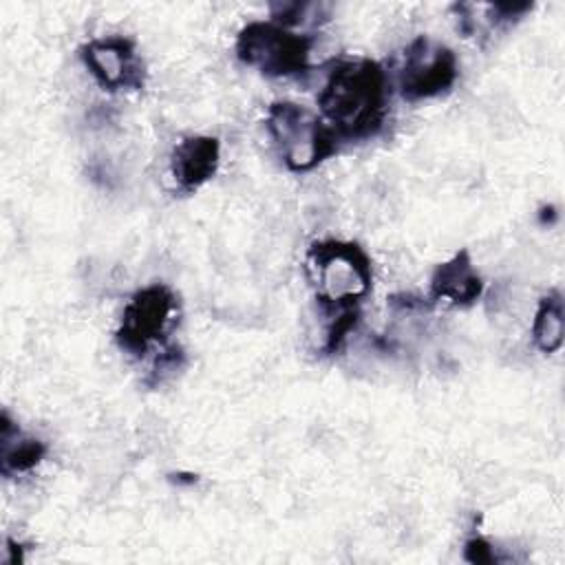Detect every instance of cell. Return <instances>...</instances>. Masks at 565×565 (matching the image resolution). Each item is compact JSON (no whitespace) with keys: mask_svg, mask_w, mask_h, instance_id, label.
<instances>
[{"mask_svg":"<svg viewBox=\"0 0 565 565\" xmlns=\"http://www.w3.org/2000/svg\"><path fill=\"white\" fill-rule=\"evenodd\" d=\"M463 558L468 563H475V565H481V563H499L501 558L497 556L494 547L490 541H486L483 536L475 534L470 536L466 543H463Z\"/></svg>","mask_w":565,"mask_h":565,"instance_id":"4fadbf2b","label":"cell"},{"mask_svg":"<svg viewBox=\"0 0 565 565\" xmlns=\"http://www.w3.org/2000/svg\"><path fill=\"white\" fill-rule=\"evenodd\" d=\"M565 335V311L563 296L558 289L547 291L536 307L532 320V342L541 353H556L563 347Z\"/></svg>","mask_w":565,"mask_h":565,"instance_id":"8fae6325","label":"cell"},{"mask_svg":"<svg viewBox=\"0 0 565 565\" xmlns=\"http://www.w3.org/2000/svg\"><path fill=\"white\" fill-rule=\"evenodd\" d=\"M46 455V444L24 435L22 428L4 411L0 417V472L4 477L33 470Z\"/></svg>","mask_w":565,"mask_h":565,"instance_id":"30bf717a","label":"cell"},{"mask_svg":"<svg viewBox=\"0 0 565 565\" xmlns=\"http://www.w3.org/2000/svg\"><path fill=\"white\" fill-rule=\"evenodd\" d=\"M7 552H11V556H7V563H22L24 556H22V545L18 541H13L11 536H7Z\"/></svg>","mask_w":565,"mask_h":565,"instance_id":"5bb4252c","label":"cell"},{"mask_svg":"<svg viewBox=\"0 0 565 565\" xmlns=\"http://www.w3.org/2000/svg\"><path fill=\"white\" fill-rule=\"evenodd\" d=\"M391 77L371 57L340 60L318 95L320 117L344 141L375 137L388 117Z\"/></svg>","mask_w":565,"mask_h":565,"instance_id":"6da1fadb","label":"cell"},{"mask_svg":"<svg viewBox=\"0 0 565 565\" xmlns=\"http://www.w3.org/2000/svg\"><path fill=\"white\" fill-rule=\"evenodd\" d=\"M179 300L174 291L163 282H152L130 296L124 305L115 340L121 351L132 358H143L150 349L166 347L168 331L174 322Z\"/></svg>","mask_w":565,"mask_h":565,"instance_id":"5b68a950","label":"cell"},{"mask_svg":"<svg viewBox=\"0 0 565 565\" xmlns=\"http://www.w3.org/2000/svg\"><path fill=\"white\" fill-rule=\"evenodd\" d=\"M79 57L104 90H141L146 84V66L130 38L106 35L88 40L79 49Z\"/></svg>","mask_w":565,"mask_h":565,"instance_id":"52a82bcc","label":"cell"},{"mask_svg":"<svg viewBox=\"0 0 565 565\" xmlns=\"http://www.w3.org/2000/svg\"><path fill=\"white\" fill-rule=\"evenodd\" d=\"M313 38L274 20L247 22L234 42L236 57L267 77H294L309 68Z\"/></svg>","mask_w":565,"mask_h":565,"instance_id":"277c9868","label":"cell"},{"mask_svg":"<svg viewBox=\"0 0 565 565\" xmlns=\"http://www.w3.org/2000/svg\"><path fill=\"white\" fill-rule=\"evenodd\" d=\"M265 128L278 159L289 172H309L338 152V137L327 121L296 102H274Z\"/></svg>","mask_w":565,"mask_h":565,"instance_id":"7a4b0ae2","label":"cell"},{"mask_svg":"<svg viewBox=\"0 0 565 565\" xmlns=\"http://www.w3.org/2000/svg\"><path fill=\"white\" fill-rule=\"evenodd\" d=\"M459 77V62L450 46L417 35L399 55L395 68V88L402 99L415 104L448 93Z\"/></svg>","mask_w":565,"mask_h":565,"instance_id":"8992f818","label":"cell"},{"mask_svg":"<svg viewBox=\"0 0 565 565\" xmlns=\"http://www.w3.org/2000/svg\"><path fill=\"white\" fill-rule=\"evenodd\" d=\"M483 294V278L472 265L470 252L459 249L448 260L439 263L428 282V298L433 302L446 300L452 307H470Z\"/></svg>","mask_w":565,"mask_h":565,"instance_id":"9c48e42d","label":"cell"},{"mask_svg":"<svg viewBox=\"0 0 565 565\" xmlns=\"http://www.w3.org/2000/svg\"><path fill=\"white\" fill-rule=\"evenodd\" d=\"M318 307L324 313V318H329L324 342H322V355H333L344 347L349 333L360 322V307L358 305H318Z\"/></svg>","mask_w":565,"mask_h":565,"instance_id":"7c38bea8","label":"cell"},{"mask_svg":"<svg viewBox=\"0 0 565 565\" xmlns=\"http://www.w3.org/2000/svg\"><path fill=\"white\" fill-rule=\"evenodd\" d=\"M305 260L318 305H358L371 291V258L353 241H313Z\"/></svg>","mask_w":565,"mask_h":565,"instance_id":"3957f363","label":"cell"},{"mask_svg":"<svg viewBox=\"0 0 565 565\" xmlns=\"http://www.w3.org/2000/svg\"><path fill=\"white\" fill-rule=\"evenodd\" d=\"M221 141L210 135H188L170 152V174L185 194L203 188L218 170Z\"/></svg>","mask_w":565,"mask_h":565,"instance_id":"ba28073f","label":"cell"}]
</instances>
